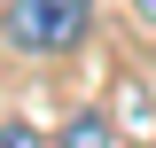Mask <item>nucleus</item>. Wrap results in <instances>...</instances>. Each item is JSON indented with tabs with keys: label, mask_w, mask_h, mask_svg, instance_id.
<instances>
[{
	"label": "nucleus",
	"mask_w": 156,
	"mask_h": 148,
	"mask_svg": "<svg viewBox=\"0 0 156 148\" xmlns=\"http://www.w3.org/2000/svg\"><path fill=\"white\" fill-rule=\"evenodd\" d=\"M0 148H47V140H39L31 125H0Z\"/></svg>",
	"instance_id": "7ed1b4c3"
},
{
	"label": "nucleus",
	"mask_w": 156,
	"mask_h": 148,
	"mask_svg": "<svg viewBox=\"0 0 156 148\" xmlns=\"http://www.w3.org/2000/svg\"><path fill=\"white\" fill-rule=\"evenodd\" d=\"M62 148H117V125L101 109H70V125H62Z\"/></svg>",
	"instance_id": "f03ea898"
},
{
	"label": "nucleus",
	"mask_w": 156,
	"mask_h": 148,
	"mask_svg": "<svg viewBox=\"0 0 156 148\" xmlns=\"http://www.w3.org/2000/svg\"><path fill=\"white\" fill-rule=\"evenodd\" d=\"M0 31H8L16 55L55 62V55H70L78 39L94 31V0H8L0 8Z\"/></svg>",
	"instance_id": "f257e3e1"
},
{
	"label": "nucleus",
	"mask_w": 156,
	"mask_h": 148,
	"mask_svg": "<svg viewBox=\"0 0 156 148\" xmlns=\"http://www.w3.org/2000/svg\"><path fill=\"white\" fill-rule=\"evenodd\" d=\"M133 8H140V16H148V23H156V0H133Z\"/></svg>",
	"instance_id": "20e7f679"
}]
</instances>
